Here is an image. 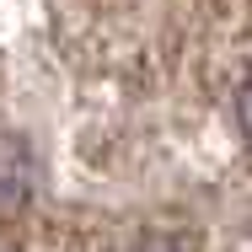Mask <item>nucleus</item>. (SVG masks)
I'll return each mask as SVG.
<instances>
[{
    "label": "nucleus",
    "instance_id": "nucleus-1",
    "mask_svg": "<svg viewBox=\"0 0 252 252\" xmlns=\"http://www.w3.org/2000/svg\"><path fill=\"white\" fill-rule=\"evenodd\" d=\"M236 124H242V134H247V145H252V75L236 86Z\"/></svg>",
    "mask_w": 252,
    "mask_h": 252
},
{
    "label": "nucleus",
    "instance_id": "nucleus-2",
    "mask_svg": "<svg viewBox=\"0 0 252 252\" xmlns=\"http://www.w3.org/2000/svg\"><path fill=\"white\" fill-rule=\"evenodd\" d=\"M134 252H193L183 236H145V242H134Z\"/></svg>",
    "mask_w": 252,
    "mask_h": 252
}]
</instances>
